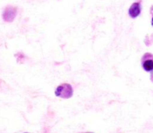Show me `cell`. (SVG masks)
I'll return each mask as SVG.
<instances>
[{
	"label": "cell",
	"mask_w": 153,
	"mask_h": 133,
	"mask_svg": "<svg viewBox=\"0 0 153 133\" xmlns=\"http://www.w3.org/2000/svg\"><path fill=\"white\" fill-rule=\"evenodd\" d=\"M17 14V9L13 6H7L2 13L3 20L7 22H13Z\"/></svg>",
	"instance_id": "3"
},
{
	"label": "cell",
	"mask_w": 153,
	"mask_h": 133,
	"mask_svg": "<svg viewBox=\"0 0 153 133\" xmlns=\"http://www.w3.org/2000/svg\"><path fill=\"white\" fill-rule=\"evenodd\" d=\"M141 13V4L140 2H134L128 9V15L130 17L137 18Z\"/></svg>",
	"instance_id": "4"
},
{
	"label": "cell",
	"mask_w": 153,
	"mask_h": 133,
	"mask_svg": "<svg viewBox=\"0 0 153 133\" xmlns=\"http://www.w3.org/2000/svg\"><path fill=\"white\" fill-rule=\"evenodd\" d=\"M141 66L145 71H153V54L150 52H146L142 56Z\"/></svg>",
	"instance_id": "2"
},
{
	"label": "cell",
	"mask_w": 153,
	"mask_h": 133,
	"mask_svg": "<svg viewBox=\"0 0 153 133\" xmlns=\"http://www.w3.org/2000/svg\"><path fill=\"white\" fill-rule=\"evenodd\" d=\"M25 133H28V132H25Z\"/></svg>",
	"instance_id": "8"
},
{
	"label": "cell",
	"mask_w": 153,
	"mask_h": 133,
	"mask_svg": "<svg viewBox=\"0 0 153 133\" xmlns=\"http://www.w3.org/2000/svg\"><path fill=\"white\" fill-rule=\"evenodd\" d=\"M150 14L151 16H152V21H151V24H152V25L153 26V5L151 6L150 7Z\"/></svg>",
	"instance_id": "5"
},
{
	"label": "cell",
	"mask_w": 153,
	"mask_h": 133,
	"mask_svg": "<svg viewBox=\"0 0 153 133\" xmlns=\"http://www.w3.org/2000/svg\"><path fill=\"white\" fill-rule=\"evenodd\" d=\"M80 133H92V132H80Z\"/></svg>",
	"instance_id": "7"
},
{
	"label": "cell",
	"mask_w": 153,
	"mask_h": 133,
	"mask_svg": "<svg viewBox=\"0 0 153 133\" xmlns=\"http://www.w3.org/2000/svg\"><path fill=\"white\" fill-rule=\"evenodd\" d=\"M55 94L58 97H61L63 99H69L73 97V88L71 85L68 83L61 84L59 86L57 87L55 91Z\"/></svg>",
	"instance_id": "1"
},
{
	"label": "cell",
	"mask_w": 153,
	"mask_h": 133,
	"mask_svg": "<svg viewBox=\"0 0 153 133\" xmlns=\"http://www.w3.org/2000/svg\"><path fill=\"white\" fill-rule=\"evenodd\" d=\"M150 79H151V81H152V82H153V71L152 72V73H151V76H150Z\"/></svg>",
	"instance_id": "6"
}]
</instances>
